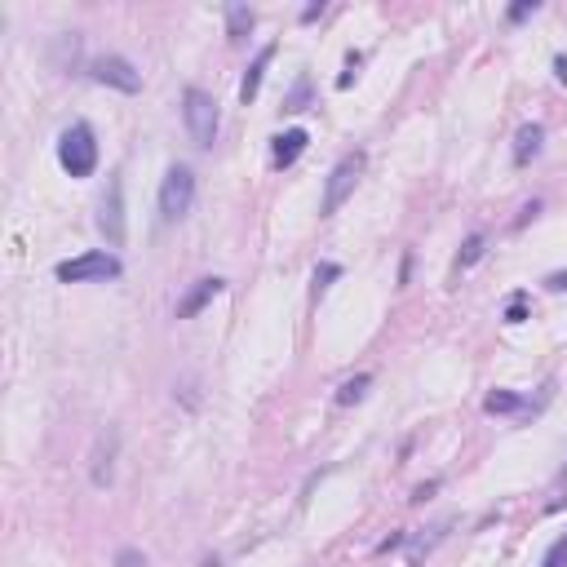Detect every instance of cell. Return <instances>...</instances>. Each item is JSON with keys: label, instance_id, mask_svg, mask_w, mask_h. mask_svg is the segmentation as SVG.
<instances>
[{"label": "cell", "instance_id": "cell-3", "mask_svg": "<svg viewBox=\"0 0 567 567\" xmlns=\"http://www.w3.org/2000/svg\"><path fill=\"white\" fill-rule=\"evenodd\" d=\"M191 204H195V173L187 169V164H173V169L164 173V182H160V218L164 222L187 218Z\"/></svg>", "mask_w": 567, "mask_h": 567}, {"label": "cell", "instance_id": "cell-6", "mask_svg": "<svg viewBox=\"0 0 567 567\" xmlns=\"http://www.w3.org/2000/svg\"><path fill=\"white\" fill-rule=\"evenodd\" d=\"M98 231L107 235L111 249H120L129 235L125 231V182H120V173H111L107 195H102V204H98Z\"/></svg>", "mask_w": 567, "mask_h": 567}, {"label": "cell", "instance_id": "cell-9", "mask_svg": "<svg viewBox=\"0 0 567 567\" xmlns=\"http://www.w3.org/2000/svg\"><path fill=\"white\" fill-rule=\"evenodd\" d=\"M222 293H226V280H218V275H209V280H195V288H191V293L178 302V319L200 315L204 306H209L213 297H222Z\"/></svg>", "mask_w": 567, "mask_h": 567}, {"label": "cell", "instance_id": "cell-10", "mask_svg": "<svg viewBox=\"0 0 567 567\" xmlns=\"http://www.w3.org/2000/svg\"><path fill=\"white\" fill-rule=\"evenodd\" d=\"M311 147V133L306 129H288L275 138V151H271V160H275V169H288V164H297V156Z\"/></svg>", "mask_w": 567, "mask_h": 567}, {"label": "cell", "instance_id": "cell-15", "mask_svg": "<svg viewBox=\"0 0 567 567\" xmlns=\"http://www.w3.org/2000/svg\"><path fill=\"white\" fill-rule=\"evenodd\" d=\"M483 253H488V235H466V244H461V253H457V271H470L474 262H483Z\"/></svg>", "mask_w": 567, "mask_h": 567}, {"label": "cell", "instance_id": "cell-27", "mask_svg": "<svg viewBox=\"0 0 567 567\" xmlns=\"http://www.w3.org/2000/svg\"><path fill=\"white\" fill-rule=\"evenodd\" d=\"M554 76H559L563 80V85H567V58L559 54V58H554Z\"/></svg>", "mask_w": 567, "mask_h": 567}, {"label": "cell", "instance_id": "cell-13", "mask_svg": "<svg viewBox=\"0 0 567 567\" xmlns=\"http://www.w3.org/2000/svg\"><path fill=\"white\" fill-rule=\"evenodd\" d=\"M253 23H257V14L249 5H240V0H235V5H226V36L231 40H244L253 32Z\"/></svg>", "mask_w": 567, "mask_h": 567}, {"label": "cell", "instance_id": "cell-21", "mask_svg": "<svg viewBox=\"0 0 567 567\" xmlns=\"http://www.w3.org/2000/svg\"><path fill=\"white\" fill-rule=\"evenodd\" d=\"M116 567H147V559H142V550H133V545H125V550L116 554Z\"/></svg>", "mask_w": 567, "mask_h": 567}, {"label": "cell", "instance_id": "cell-4", "mask_svg": "<svg viewBox=\"0 0 567 567\" xmlns=\"http://www.w3.org/2000/svg\"><path fill=\"white\" fill-rule=\"evenodd\" d=\"M359 173H364V156H342L337 160V169L328 173V187H324V204H319V213H324V218H333L337 209H342V204L350 200V195H355V187H359Z\"/></svg>", "mask_w": 567, "mask_h": 567}, {"label": "cell", "instance_id": "cell-16", "mask_svg": "<svg viewBox=\"0 0 567 567\" xmlns=\"http://www.w3.org/2000/svg\"><path fill=\"white\" fill-rule=\"evenodd\" d=\"M368 386H373V377L368 373H359V377H350V381H342V386H337V404L342 408H350V404H359V399L368 395Z\"/></svg>", "mask_w": 567, "mask_h": 567}, {"label": "cell", "instance_id": "cell-7", "mask_svg": "<svg viewBox=\"0 0 567 567\" xmlns=\"http://www.w3.org/2000/svg\"><path fill=\"white\" fill-rule=\"evenodd\" d=\"M89 76H94L98 85L120 89V94H138V89H142V71L133 67L129 58H120V54H102V58H94Z\"/></svg>", "mask_w": 567, "mask_h": 567}, {"label": "cell", "instance_id": "cell-17", "mask_svg": "<svg viewBox=\"0 0 567 567\" xmlns=\"http://www.w3.org/2000/svg\"><path fill=\"white\" fill-rule=\"evenodd\" d=\"M541 567H567V532L559 536V541L545 550V559H541Z\"/></svg>", "mask_w": 567, "mask_h": 567}, {"label": "cell", "instance_id": "cell-11", "mask_svg": "<svg viewBox=\"0 0 567 567\" xmlns=\"http://www.w3.org/2000/svg\"><path fill=\"white\" fill-rule=\"evenodd\" d=\"M271 58H275V45H266L262 54L249 63V71H244V80H240V102L249 107V102L257 98V89H262V76H266V67H271Z\"/></svg>", "mask_w": 567, "mask_h": 567}, {"label": "cell", "instance_id": "cell-5", "mask_svg": "<svg viewBox=\"0 0 567 567\" xmlns=\"http://www.w3.org/2000/svg\"><path fill=\"white\" fill-rule=\"evenodd\" d=\"M120 257L116 253H80L71 262H58V280L63 284H85V280H116Z\"/></svg>", "mask_w": 567, "mask_h": 567}, {"label": "cell", "instance_id": "cell-8", "mask_svg": "<svg viewBox=\"0 0 567 567\" xmlns=\"http://www.w3.org/2000/svg\"><path fill=\"white\" fill-rule=\"evenodd\" d=\"M116 452H120V435H116V430L98 435L94 466H89V479H94V488H111V479H116Z\"/></svg>", "mask_w": 567, "mask_h": 567}, {"label": "cell", "instance_id": "cell-23", "mask_svg": "<svg viewBox=\"0 0 567 567\" xmlns=\"http://www.w3.org/2000/svg\"><path fill=\"white\" fill-rule=\"evenodd\" d=\"M523 302H528V297H514V302H510V311H505V319H510V324H523V319H528V306H523Z\"/></svg>", "mask_w": 567, "mask_h": 567}, {"label": "cell", "instance_id": "cell-1", "mask_svg": "<svg viewBox=\"0 0 567 567\" xmlns=\"http://www.w3.org/2000/svg\"><path fill=\"white\" fill-rule=\"evenodd\" d=\"M58 164L71 173V178H89L98 169V138L89 125H71L58 138Z\"/></svg>", "mask_w": 567, "mask_h": 567}, {"label": "cell", "instance_id": "cell-22", "mask_svg": "<svg viewBox=\"0 0 567 567\" xmlns=\"http://www.w3.org/2000/svg\"><path fill=\"white\" fill-rule=\"evenodd\" d=\"M536 9H541L536 0H519V5H510V23H523V18L536 14Z\"/></svg>", "mask_w": 567, "mask_h": 567}, {"label": "cell", "instance_id": "cell-19", "mask_svg": "<svg viewBox=\"0 0 567 567\" xmlns=\"http://www.w3.org/2000/svg\"><path fill=\"white\" fill-rule=\"evenodd\" d=\"M337 275H342V266H337V262H324V266H319V271H315V293H324V288L333 284Z\"/></svg>", "mask_w": 567, "mask_h": 567}, {"label": "cell", "instance_id": "cell-25", "mask_svg": "<svg viewBox=\"0 0 567 567\" xmlns=\"http://www.w3.org/2000/svg\"><path fill=\"white\" fill-rule=\"evenodd\" d=\"M545 288H554V293H563V288H567V271H554V275H545Z\"/></svg>", "mask_w": 567, "mask_h": 567}, {"label": "cell", "instance_id": "cell-24", "mask_svg": "<svg viewBox=\"0 0 567 567\" xmlns=\"http://www.w3.org/2000/svg\"><path fill=\"white\" fill-rule=\"evenodd\" d=\"M404 541H408V536H404V532H395V536H386V541H381V545H377V554H390V550H399V545H404Z\"/></svg>", "mask_w": 567, "mask_h": 567}, {"label": "cell", "instance_id": "cell-26", "mask_svg": "<svg viewBox=\"0 0 567 567\" xmlns=\"http://www.w3.org/2000/svg\"><path fill=\"white\" fill-rule=\"evenodd\" d=\"M319 14H324V0H319V5H306V9H302V23H315Z\"/></svg>", "mask_w": 567, "mask_h": 567}, {"label": "cell", "instance_id": "cell-12", "mask_svg": "<svg viewBox=\"0 0 567 567\" xmlns=\"http://www.w3.org/2000/svg\"><path fill=\"white\" fill-rule=\"evenodd\" d=\"M541 142H545V129L541 125H523L514 133V164H532L541 156Z\"/></svg>", "mask_w": 567, "mask_h": 567}, {"label": "cell", "instance_id": "cell-2", "mask_svg": "<svg viewBox=\"0 0 567 567\" xmlns=\"http://www.w3.org/2000/svg\"><path fill=\"white\" fill-rule=\"evenodd\" d=\"M182 120H187V133L195 147H213L218 142V102H213V94H204V89H187L182 94Z\"/></svg>", "mask_w": 567, "mask_h": 567}, {"label": "cell", "instance_id": "cell-18", "mask_svg": "<svg viewBox=\"0 0 567 567\" xmlns=\"http://www.w3.org/2000/svg\"><path fill=\"white\" fill-rule=\"evenodd\" d=\"M306 98H311V80L302 76V80H297V89H293V94L284 98V111H302V107H306Z\"/></svg>", "mask_w": 567, "mask_h": 567}, {"label": "cell", "instance_id": "cell-14", "mask_svg": "<svg viewBox=\"0 0 567 567\" xmlns=\"http://www.w3.org/2000/svg\"><path fill=\"white\" fill-rule=\"evenodd\" d=\"M523 408V395H514V390H492L488 399H483V412L488 417H505V412H519Z\"/></svg>", "mask_w": 567, "mask_h": 567}, {"label": "cell", "instance_id": "cell-20", "mask_svg": "<svg viewBox=\"0 0 567 567\" xmlns=\"http://www.w3.org/2000/svg\"><path fill=\"white\" fill-rule=\"evenodd\" d=\"M359 63H364V58H359V54H350V58H346V71H342V76H337V89H350V85H355Z\"/></svg>", "mask_w": 567, "mask_h": 567}]
</instances>
